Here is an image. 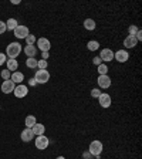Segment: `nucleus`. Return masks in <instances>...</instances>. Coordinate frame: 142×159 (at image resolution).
Segmentation results:
<instances>
[{
  "label": "nucleus",
  "mask_w": 142,
  "mask_h": 159,
  "mask_svg": "<svg viewBox=\"0 0 142 159\" xmlns=\"http://www.w3.org/2000/svg\"><path fill=\"white\" fill-rule=\"evenodd\" d=\"M26 43H27V46H34V43H36L37 40H36V37H34V34H29V36L26 37Z\"/></svg>",
  "instance_id": "obj_25"
},
{
  "label": "nucleus",
  "mask_w": 142,
  "mask_h": 159,
  "mask_svg": "<svg viewBox=\"0 0 142 159\" xmlns=\"http://www.w3.org/2000/svg\"><path fill=\"white\" fill-rule=\"evenodd\" d=\"M47 66H48L47 60H40V61H37V68H40V70H46Z\"/></svg>",
  "instance_id": "obj_27"
},
{
  "label": "nucleus",
  "mask_w": 142,
  "mask_h": 159,
  "mask_svg": "<svg viewBox=\"0 0 142 159\" xmlns=\"http://www.w3.org/2000/svg\"><path fill=\"white\" fill-rule=\"evenodd\" d=\"M20 53H21V46L19 43H10L6 48V57L9 58L16 60V57H19Z\"/></svg>",
  "instance_id": "obj_1"
},
{
  "label": "nucleus",
  "mask_w": 142,
  "mask_h": 159,
  "mask_svg": "<svg viewBox=\"0 0 142 159\" xmlns=\"http://www.w3.org/2000/svg\"><path fill=\"white\" fill-rule=\"evenodd\" d=\"M99 58L103 61H112L114 60V51L111 48H103L101 50V54H99Z\"/></svg>",
  "instance_id": "obj_11"
},
{
  "label": "nucleus",
  "mask_w": 142,
  "mask_h": 159,
  "mask_svg": "<svg viewBox=\"0 0 142 159\" xmlns=\"http://www.w3.org/2000/svg\"><path fill=\"white\" fill-rule=\"evenodd\" d=\"M36 43H37V46H39V48L41 50V53H44V51H50V48H51V43H50L48 39L41 37V39L37 40Z\"/></svg>",
  "instance_id": "obj_7"
},
{
  "label": "nucleus",
  "mask_w": 142,
  "mask_h": 159,
  "mask_svg": "<svg viewBox=\"0 0 142 159\" xmlns=\"http://www.w3.org/2000/svg\"><path fill=\"white\" fill-rule=\"evenodd\" d=\"M14 88H16V84H14L11 80H6V81H3V84H2V91H3L4 94L13 93Z\"/></svg>",
  "instance_id": "obj_12"
},
{
  "label": "nucleus",
  "mask_w": 142,
  "mask_h": 159,
  "mask_svg": "<svg viewBox=\"0 0 142 159\" xmlns=\"http://www.w3.org/2000/svg\"><path fill=\"white\" fill-rule=\"evenodd\" d=\"M41 57H43L41 60H47V58H48V51H44V53H41Z\"/></svg>",
  "instance_id": "obj_36"
},
{
  "label": "nucleus",
  "mask_w": 142,
  "mask_h": 159,
  "mask_svg": "<svg viewBox=\"0 0 142 159\" xmlns=\"http://www.w3.org/2000/svg\"><path fill=\"white\" fill-rule=\"evenodd\" d=\"M83 156H84V159H91V156H93V155H91L89 152H84Z\"/></svg>",
  "instance_id": "obj_35"
},
{
  "label": "nucleus",
  "mask_w": 142,
  "mask_h": 159,
  "mask_svg": "<svg viewBox=\"0 0 142 159\" xmlns=\"http://www.w3.org/2000/svg\"><path fill=\"white\" fill-rule=\"evenodd\" d=\"M29 85H30V87H34V85H37L36 80H34V78H30V80H29Z\"/></svg>",
  "instance_id": "obj_34"
},
{
  "label": "nucleus",
  "mask_w": 142,
  "mask_h": 159,
  "mask_svg": "<svg viewBox=\"0 0 142 159\" xmlns=\"http://www.w3.org/2000/svg\"><path fill=\"white\" fill-rule=\"evenodd\" d=\"M114 58H115L118 63H125V61H128L129 54L125 50H118L117 53H114Z\"/></svg>",
  "instance_id": "obj_10"
},
{
  "label": "nucleus",
  "mask_w": 142,
  "mask_h": 159,
  "mask_svg": "<svg viewBox=\"0 0 142 159\" xmlns=\"http://www.w3.org/2000/svg\"><path fill=\"white\" fill-rule=\"evenodd\" d=\"M99 95H101V91H99V88L91 89V97H93V98H98Z\"/></svg>",
  "instance_id": "obj_29"
},
{
  "label": "nucleus",
  "mask_w": 142,
  "mask_h": 159,
  "mask_svg": "<svg viewBox=\"0 0 142 159\" xmlns=\"http://www.w3.org/2000/svg\"><path fill=\"white\" fill-rule=\"evenodd\" d=\"M108 67L105 66V64H99L98 67H97V71H98L99 75H108Z\"/></svg>",
  "instance_id": "obj_23"
},
{
  "label": "nucleus",
  "mask_w": 142,
  "mask_h": 159,
  "mask_svg": "<svg viewBox=\"0 0 142 159\" xmlns=\"http://www.w3.org/2000/svg\"><path fill=\"white\" fill-rule=\"evenodd\" d=\"M34 80H36L37 84H46L50 80V73L47 70H37L36 74H34Z\"/></svg>",
  "instance_id": "obj_3"
},
{
  "label": "nucleus",
  "mask_w": 142,
  "mask_h": 159,
  "mask_svg": "<svg viewBox=\"0 0 142 159\" xmlns=\"http://www.w3.org/2000/svg\"><path fill=\"white\" fill-rule=\"evenodd\" d=\"M31 131H33L34 136H39V135H44V131H46V126L43 125V124H36V125L31 128Z\"/></svg>",
  "instance_id": "obj_16"
},
{
  "label": "nucleus",
  "mask_w": 142,
  "mask_h": 159,
  "mask_svg": "<svg viewBox=\"0 0 142 159\" xmlns=\"http://www.w3.org/2000/svg\"><path fill=\"white\" fill-rule=\"evenodd\" d=\"M103 149H104V146H103V142H101V141H93V142L89 143L88 152L93 156L99 158V155H101V152H103Z\"/></svg>",
  "instance_id": "obj_2"
},
{
  "label": "nucleus",
  "mask_w": 142,
  "mask_h": 159,
  "mask_svg": "<svg viewBox=\"0 0 142 159\" xmlns=\"http://www.w3.org/2000/svg\"><path fill=\"white\" fill-rule=\"evenodd\" d=\"M7 61V57H6V54L4 53H0V66H3L4 63Z\"/></svg>",
  "instance_id": "obj_30"
},
{
  "label": "nucleus",
  "mask_w": 142,
  "mask_h": 159,
  "mask_svg": "<svg viewBox=\"0 0 142 159\" xmlns=\"http://www.w3.org/2000/svg\"><path fill=\"white\" fill-rule=\"evenodd\" d=\"M97 83H98L99 88L107 89V88H109V87H111V78H109L108 75H98Z\"/></svg>",
  "instance_id": "obj_9"
},
{
  "label": "nucleus",
  "mask_w": 142,
  "mask_h": 159,
  "mask_svg": "<svg viewBox=\"0 0 142 159\" xmlns=\"http://www.w3.org/2000/svg\"><path fill=\"white\" fill-rule=\"evenodd\" d=\"M24 53H26V56L29 57V58L34 57V56H36V53H37L36 46H26V47H24Z\"/></svg>",
  "instance_id": "obj_19"
},
{
  "label": "nucleus",
  "mask_w": 142,
  "mask_h": 159,
  "mask_svg": "<svg viewBox=\"0 0 142 159\" xmlns=\"http://www.w3.org/2000/svg\"><path fill=\"white\" fill-rule=\"evenodd\" d=\"M0 75H2V78H3L4 81H6V80H10V77H11V73H10L7 68H4V70H2Z\"/></svg>",
  "instance_id": "obj_26"
},
{
  "label": "nucleus",
  "mask_w": 142,
  "mask_h": 159,
  "mask_svg": "<svg viewBox=\"0 0 142 159\" xmlns=\"http://www.w3.org/2000/svg\"><path fill=\"white\" fill-rule=\"evenodd\" d=\"M93 64H95V66L98 67L99 64H103V60L99 58V57H94V58H93Z\"/></svg>",
  "instance_id": "obj_32"
},
{
  "label": "nucleus",
  "mask_w": 142,
  "mask_h": 159,
  "mask_svg": "<svg viewBox=\"0 0 142 159\" xmlns=\"http://www.w3.org/2000/svg\"><path fill=\"white\" fill-rule=\"evenodd\" d=\"M136 44H138V41H136V39L134 36H128L124 40V46H125L126 48H134Z\"/></svg>",
  "instance_id": "obj_14"
},
{
  "label": "nucleus",
  "mask_w": 142,
  "mask_h": 159,
  "mask_svg": "<svg viewBox=\"0 0 142 159\" xmlns=\"http://www.w3.org/2000/svg\"><path fill=\"white\" fill-rule=\"evenodd\" d=\"M17 26H19V21H17L16 19H9L6 21V29L7 30H13L14 31V29H16Z\"/></svg>",
  "instance_id": "obj_21"
},
{
  "label": "nucleus",
  "mask_w": 142,
  "mask_h": 159,
  "mask_svg": "<svg viewBox=\"0 0 142 159\" xmlns=\"http://www.w3.org/2000/svg\"><path fill=\"white\" fill-rule=\"evenodd\" d=\"M6 66H7V70H9L10 73H14V71H17V67H19V64H17V60L9 58L6 61Z\"/></svg>",
  "instance_id": "obj_15"
},
{
  "label": "nucleus",
  "mask_w": 142,
  "mask_h": 159,
  "mask_svg": "<svg viewBox=\"0 0 142 159\" xmlns=\"http://www.w3.org/2000/svg\"><path fill=\"white\" fill-rule=\"evenodd\" d=\"M134 37L136 39V41H141V40H142V31H141V30H138V31H136V34Z\"/></svg>",
  "instance_id": "obj_33"
},
{
  "label": "nucleus",
  "mask_w": 142,
  "mask_h": 159,
  "mask_svg": "<svg viewBox=\"0 0 142 159\" xmlns=\"http://www.w3.org/2000/svg\"><path fill=\"white\" fill-rule=\"evenodd\" d=\"M87 48H88L89 51H97V50L99 48V43L95 41V40H91V41L87 43Z\"/></svg>",
  "instance_id": "obj_22"
},
{
  "label": "nucleus",
  "mask_w": 142,
  "mask_h": 159,
  "mask_svg": "<svg viewBox=\"0 0 142 159\" xmlns=\"http://www.w3.org/2000/svg\"><path fill=\"white\" fill-rule=\"evenodd\" d=\"M13 94L17 97V98H24V97L29 94V88H27L26 85H23V84H19V85L14 88Z\"/></svg>",
  "instance_id": "obj_8"
},
{
  "label": "nucleus",
  "mask_w": 142,
  "mask_h": 159,
  "mask_svg": "<svg viewBox=\"0 0 142 159\" xmlns=\"http://www.w3.org/2000/svg\"><path fill=\"white\" fill-rule=\"evenodd\" d=\"M26 66L29 67V68H37V60L34 58V57H31V58H27L26 60Z\"/></svg>",
  "instance_id": "obj_24"
},
{
  "label": "nucleus",
  "mask_w": 142,
  "mask_h": 159,
  "mask_svg": "<svg viewBox=\"0 0 142 159\" xmlns=\"http://www.w3.org/2000/svg\"><path fill=\"white\" fill-rule=\"evenodd\" d=\"M29 27L27 26H17L16 29H14V36H16V39H26L27 36H29Z\"/></svg>",
  "instance_id": "obj_6"
},
{
  "label": "nucleus",
  "mask_w": 142,
  "mask_h": 159,
  "mask_svg": "<svg viewBox=\"0 0 142 159\" xmlns=\"http://www.w3.org/2000/svg\"><path fill=\"white\" fill-rule=\"evenodd\" d=\"M98 102L103 108H109V107H111V102H112V99H111V95H109V94L101 93V95L98 97Z\"/></svg>",
  "instance_id": "obj_5"
},
{
  "label": "nucleus",
  "mask_w": 142,
  "mask_h": 159,
  "mask_svg": "<svg viewBox=\"0 0 142 159\" xmlns=\"http://www.w3.org/2000/svg\"><path fill=\"white\" fill-rule=\"evenodd\" d=\"M24 124H26V126H27V128H33V126L37 124V119H36V116H33V115H29V116H26V121H24Z\"/></svg>",
  "instance_id": "obj_20"
},
{
  "label": "nucleus",
  "mask_w": 142,
  "mask_h": 159,
  "mask_svg": "<svg viewBox=\"0 0 142 159\" xmlns=\"http://www.w3.org/2000/svg\"><path fill=\"white\" fill-rule=\"evenodd\" d=\"M56 159H66V158H64V156H57Z\"/></svg>",
  "instance_id": "obj_37"
},
{
  "label": "nucleus",
  "mask_w": 142,
  "mask_h": 159,
  "mask_svg": "<svg viewBox=\"0 0 142 159\" xmlns=\"http://www.w3.org/2000/svg\"><path fill=\"white\" fill-rule=\"evenodd\" d=\"M6 23H4V21H2V20H0V34H3L4 31H6Z\"/></svg>",
  "instance_id": "obj_31"
},
{
  "label": "nucleus",
  "mask_w": 142,
  "mask_h": 159,
  "mask_svg": "<svg viewBox=\"0 0 142 159\" xmlns=\"http://www.w3.org/2000/svg\"><path fill=\"white\" fill-rule=\"evenodd\" d=\"M21 141L23 142H30L31 139L34 138V134H33V131H31V128H26V129H23L21 131Z\"/></svg>",
  "instance_id": "obj_13"
},
{
  "label": "nucleus",
  "mask_w": 142,
  "mask_h": 159,
  "mask_svg": "<svg viewBox=\"0 0 142 159\" xmlns=\"http://www.w3.org/2000/svg\"><path fill=\"white\" fill-rule=\"evenodd\" d=\"M48 143H50L48 138H47V136H44V135H39L36 138V141H34V145H36V148L40 149V151H44V149L48 146Z\"/></svg>",
  "instance_id": "obj_4"
},
{
  "label": "nucleus",
  "mask_w": 142,
  "mask_h": 159,
  "mask_svg": "<svg viewBox=\"0 0 142 159\" xmlns=\"http://www.w3.org/2000/svg\"><path fill=\"white\" fill-rule=\"evenodd\" d=\"M10 80H11L14 84H21L23 83V80H24V75H23V73L14 71V73L11 74V77H10Z\"/></svg>",
  "instance_id": "obj_17"
},
{
  "label": "nucleus",
  "mask_w": 142,
  "mask_h": 159,
  "mask_svg": "<svg viewBox=\"0 0 142 159\" xmlns=\"http://www.w3.org/2000/svg\"><path fill=\"white\" fill-rule=\"evenodd\" d=\"M138 30H139V29H138L136 26H129V27H128V33H129V36H135Z\"/></svg>",
  "instance_id": "obj_28"
},
{
  "label": "nucleus",
  "mask_w": 142,
  "mask_h": 159,
  "mask_svg": "<svg viewBox=\"0 0 142 159\" xmlns=\"http://www.w3.org/2000/svg\"><path fill=\"white\" fill-rule=\"evenodd\" d=\"M95 27H97V24H95V21H94L93 19H85L84 20V29L85 30L93 31V30H95Z\"/></svg>",
  "instance_id": "obj_18"
}]
</instances>
